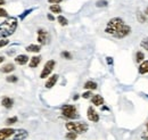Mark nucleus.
I'll list each match as a JSON object with an SVG mask.
<instances>
[{"instance_id": "1", "label": "nucleus", "mask_w": 148, "mask_h": 140, "mask_svg": "<svg viewBox=\"0 0 148 140\" xmlns=\"http://www.w3.org/2000/svg\"><path fill=\"white\" fill-rule=\"evenodd\" d=\"M105 33L116 39H123L131 33V27L128 24H125L121 17H113L106 24Z\"/></svg>"}, {"instance_id": "2", "label": "nucleus", "mask_w": 148, "mask_h": 140, "mask_svg": "<svg viewBox=\"0 0 148 140\" xmlns=\"http://www.w3.org/2000/svg\"><path fill=\"white\" fill-rule=\"evenodd\" d=\"M17 26L18 22L16 17L9 16L8 18H6L2 23H0V39H6L13 35L17 30Z\"/></svg>"}, {"instance_id": "3", "label": "nucleus", "mask_w": 148, "mask_h": 140, "mask_svg": "<svg viewBox=\"0 0 148 140\" xmlns=\"http://www.w3.org/2000/svg\"><path fill=\"white\" fill-rule=\"evenodd\" d=\"M65 128L67 131H72V132H75L77 135L86 133L89 130V125L84 122H66Z\"/></svg>"}, {"instance_id": "4", "label": "nucleus", "mask_w": 148, "mask_h": 140, "mask_svg": "<svg viewBox=\"0 0 148 140\" xmlns=\"http://www.w3.org/2000/svg\"><path fill=\"white\" fill-rule=\"evenodd\" d=\"M62 115L64 117H66L67 120H76L80 117L76 107L74 105H70V104L62 106Z\"/></svg>"}, {"instance_id": "5", "label": "nucleus", "mask_w": 148, "mask_h": 140, "mask_svg": "<svg viewBox=\"0 0 148 140\" xmlns=\"http://www.w3.org/2000/svg\"><path fill=\"white\" fill-rule=\"evenodd\" d=\"M56 66V62L54 59H49L48 62H46L43 69L40 73V79H47L50 76V74L53 73V71Z\"/></svg>"}, {"instance_id": "6", "label": "nucleus", "mask_w": 148, "mask_h": 140, "mask_svg": "<svg viewBox=\"0 0 148 140\" xmlns=\"http://www.w3.org/2000/svg\"><path fill=\"white\" fill-rule=\"evenodd\" d=\"M37 34H38V42L40 43V46L41 45H47L48 42H49V39H50V35L48 33V31L47 30H45V29H39L37 31Z\"/></svg>"}, {"instance_id": "7", "label": "nucleus", "mask_w": 148, "mask_h": 140, "mask_svg": "<svg viewBox=\"0 0 148 140\" xmlns=\"http://www.w3.org/2000/svg\"><path fill=\"white\" fill-rule=\"evenodd\" d=\"M87 117L90 122L97 123L99 122V114L96 112V109L93 108L92 106H89L87 109Z\"/></svg>"}, {"instance_id": "8", "label": "nucleus", "mask_w": 148, "mask_h": 140, "mask_svg": "<svg viewBox=\"0 0 148 140\" xmlns=\"http://www.w3.org/2000/svg\"><path fill=\"white\" fill-rule=\"evenodd\" d=\"M15 129L13 128H2L0 129V140H8L14 133H15Z\"/></svg>"}, {"instance_id": "9", "label": "nucleus", "mask_w": 148, "mask_h": 140, "mask_svg": "<svg viewBox=\"0 0 148 140\" xmlns=\"http://www.w3.org/2000/svg\"><path fill=\"white\" fill-rule=\"evenodd\" d=\"M29 137V132L26 130L23 129H18L15 131V133L9 138L8 140H25Z\"/></svg>"}, {"instance_id": "10", "label": "nucleus", "mask_w": 148, "mask_h": 140, "mask_svg": "<svg viewBox=\"0 0 148 140\" xmlns=\"http://www.w3.org/2000/svg\"><path fill=\"white\" fill-rule=\"evenodd\" d=\"M58 78H59L58 74H53V75H50V76L48 78V80L46 81V83H45L46 89H51L54 86H56V83H57V81H58Z\"/></svg>"}, {"instance_id": "11", "label": "nucleus", "mask_w": 148, "mask_h": 140, "mask_svg": "<svg viewBox=\"0 0 148 140\" xmlns=\"http://www.w3.org/2000/svg\"><path fill=\"white\" fill-rule=\"evenodd\" d=\"M29 62H30V58H29V56H27V55L21 54V55H17V56L15 57V63H16L17 65H21V66H23V65L27 64Z\"/></svg>"}, {"instance_id": "12", "label": "nucleus", "mask_w": 148, "mask_h": 140, "mask_svg": "<svg viewBox=\"0 0 148 140\" xmlns=\"http://www.w3.org/2000/svg\"><path fill=\"white\" fill-rule=\"evenodd\" d=\"M1 105L3 106L5 108H7V109H10L13 105H14V100H13V98H10V97H2V99H1Z\"/></svg>"}, {"instance_id": "13", "label": "nucleus", "mask_w": 148, "mask_h": 140, "mask_svg": "<svg viewBox=\"0 0 148 140\" xmlns=\"http://www.w3.org/2000/svg\"><path fill=\"white\" fill-rule=\"evenodd\" d=\"M105 103L104 98L100 96V95H93L91 97V104L95 106H103Z\"/></svg>"}, {"instance_id": "14", "label": "nucleus", "mask_w": 148, "mask_h": 140, "mask_svg": "<svg viewBox=\"0 0 148 140\" xmlns=\"http://www.w3.org/2000/svg\"><path fill=\"white\" fill-rule=\"evenodd\" d=\"M40 62H41V56H33V57H31V59L29 62V66L31 69H36L39 66Z\"/></svg>"}, {"instance_id": "15", "label": "nucleus", "mask_w": 148, "mask_h": 140, "mask_svg": "<svg viewBox=\"0 0 148 140\" xmlns=\"http://www.w3.org/2000/svg\"><path fill=\"white\" fill-rule=\"evenodd\" d=\"M14 71H15V65H14V64H12V63L5 64V65L0 69V72H1V73H6V74L12 73V72H14Z\"/></svg>"}, {"instance_id": "16", "label": "nucleus", "mask_w": 148, "mask_h": 140, "mask_svg": "<svg viewBox=\"0 0 148 140\" xmlns=\"http://www.w3.org/2000/svg\"><path fill=\"white\" fill-rule=\"evenodd\" d=\"M138 72L139 74L144 75V74H147L148 73V60H144L143 63H140L139 67H138Z\"/></svg>"}, {"instance_id": "17", "label": "nucleus", "mask_w": 148, "mask_h": 140, "mask_svg": "<svg viewBox=\"0 0 148 140\" xmlns=\"http://www.w3.org/2000/svg\"><path fill=\"white\" fill-rule=\"evenodd\" d=\"M25 50L27 51V53H40V50H41V46L40 45H29L26 48H25Z\"/></svg>"}, {"instance_id": "18", "label": "nucleus", "mask_w": 148, "mask_h": 140, "mask_svg": "<svg viewBox=\"0 0 148 140\" xmlns=\"http://www.w3.org/2000/svg\"><path fill=\"white\" fill-rule=\"evenodd\" d=\"M83 88L87 89V90H90V91H91V90H96V89L98 88V84H97L95 81H91V80H90V81H87V82L84 83Z\"/></svg>"}, {"instance_id": "19", "label": "nucleus", "mask_w": 148, "mask_h": 140, "mask_svg": "<svg viewBox=\"0 0 148 140\" xmlns=\"http://www.w3.org/2000/svg\"><path fill=\"white\" fill-rule=\"evenodd\" d=\"M49 10H50L53 14H60V13H62V7H60L59 5H50Z\"/></svg>"}, {"instance_id": "20", "label": "nucleus", "mask_w": 148, "mask_h": 140, "mask_svg": "<svg viewBox=\"0 0 148 140\" xmlns=\"http://www.w3.org/2000/svg\"><path fill=\"white\" fill-rule=\"evenodd\" d=\"M137 19H138V22H139V23H146V22H147V17H146V15H145L144 13H141L140 10H138V12H137Z\"/></svg>"}, {"instance_id": "21", "label": "nucleus", "mask_w": 148, "mask_h": 140, "mask_svg": "<svg viewBox=\"0 0 148 140\" xmlns=\"http://www.w3.org/2000/svg\"><path fill=\"white\" fill-rule=\"evenodd\" d=\"M77 133H75V132H72V131H67V133L65 135V138L66 140H76L77 138Z\"/></svg>"}, {"instance_id": "22", "label": "nucleus", "mask_w": 148, "mask_h": 140, "mask_svg": "<svg viewBox=\"0 0 148 140\" xmlns=\"http://www.w3.org/2000/svg\"><path fill=\"white\" fill-rule=\"evenodd\" d=\"M57 21H58V23H59L62 26H66V25L69 24V21H67V18L64 17L63 15H58V17H57Z\"/></svg>"}, {"instance_id": "23", "label": "nucleus", "mask_w": 148, "mask_h": 140, "mask_svg": "<svg viewBox=\"0 0 148 140\" xmlns=\"http://www.w3.org/2000/svg\"><path fill=\"white\" fill-rule=\"evenodd\" d=\"M144 59H145V54L143 51H137V54H136V62L137 63H143Z\"/></svg>"}, {"instance_id": "24", "label": "nucleus", "mask_w": 148, "mask_h": 140, "mask_svg": "<svg viewBox=\"0 0 148 140\" xmlns=\"http://www.w3.org/2000/svg\"><path fill=\"white\" fill-rule=\"evenodd\" d=\"M6 81H7L8 83H16V82L18 81V78H17L16 75H8V76L6 78Z\"/></svg>"}, {"instance_id": "25", "label": "nucleus", "mask_w": 148, "mask_h": 140, "mask_svg": "<svg viewBox=\"0 0 148 140\" xmlns=\"http://www.w3.org/2000/svg\"><path fill=\"white\" fill-rule=\"evenodd\" d=\"M108 6V1L107 0H98L96 2V7L101 8V7H107Z\"/></svg>"}, {"instance_id": "26", "label": "nucleus", "mask_w": 148, "mask_h": 140, "mask_svg": "<svg viewBox=\"0 0 148 140\" xmlns=\"http://www.w3.org/2000/svg\"><path fill=\"white\" fill-rule=\"evenodd\" d=\"M18 121V117L17 116H13V117H8L6 120V124L7 125H12V124H15V123Z\"/></svg>"}, {"instance_id": "27", "label": "nucleus", "mask_w": 148, "mask_h": 140, "mask_svg": "<svg viewBox=\"0 0 148 140\" xmlns=\"http://www.w3.org/2000/svg\"><path fill=\"white\" fill-rule=\"evenodd\" d=\"M60 56L64 58V59H72V55H71V53L70 51H66V50H64V51H62L60 53Z\"/></svg>"}, {"instance_id": "28", "label": "nucleus", "mask_w": 148, "mask_h": 140, "mask_svg": "<svg viewBox=\"0 0 148 140\" xmlns=\"http://www.w3.org/2000/svg\"><path fill=\"white\" fill-rule=\"evenodd\" d=\"M140 46L144 48V49H146L148 51V38H146V39H143V41L140 42Z\"/></svg>"}, {"instance_id": "29", "label": "nucleus", "mask_w": 148, "mask_h": 140, "mask_svg": "<svg viewBox=\"0 0 148 140\" xmlns=\"http://www.w3.org/2000/svg\"><path fill=\"white\" fill-rule=\"evenodd\" d=\"M32 12H33V8H31V9H26V10H25V12H24L22 15H19V18H21V19H24V18L26 17V16H27L30 13H32Z\"/></svg>"}, {"instance_id": "30", "label": "nucleus", "mask_w": 148, "mask_h": 140, "mask_svg": "<svg viewBox=\"0 0 148 140\" xmlns=\"http://www.w3.org/2000/svg\"><path fill=\"white\" fill-rule=\"evenodd\" d=\"M0 17H6V18L9 17V15H8V12H7L6 9L1 8V7H0Z\"/></svg>"}, {"instance_id": "31", "label": "nucleus", "mask_w": 148, "mask_h": 140, "mask_svg": "<svg viewBox=\"0 0 148 140\" xmlns=\"http://www.w3.org/2000/svg\"><path fill=\"white\" fill-rule=\"evenodd\" d=\"M91 97H92V93H91L90 90H88V91H86V92L82 93V98H84V99H89Z\"/></svg>"}, {"instance_id": "32", "label": "nucleus", "mask_w": 148, "mask_h": 140, "mask_svg": "<svg viewBox=\"0 0 148 140\" xmlns=\"http://www.w3.org/2000/svg\"><path fill=\"white\" fill-rule=\"evenodd\" d=\"M8 45H9V40H7V39H1L0 40V49L8 46Z\"/></svg>"}, {"instance_id": "33", "label": "nucleus", "mask_w": 148, "mask_h": 140, "mask_svg": "<svg viewBox=\"0 0 148 140\" xmlns=\"http://www.w3.org/2000/svg\"><path fill=\"white\" fill-rule=\"evenodd\" d=\"M141 138L144 140H148V130H145L141 132Z\"/></svg>"}, {"instance_id": "34", "label": "nucleus", "mask_w": 148, "mask_h": 140, "mask_svg": "<svg viewBox=\"0 0 148 140\" xmlns=\"http://www.w3.org/2000/svg\"><path fill=\"white\" fill-rule=\"evenodd\" d=\"M63 0H48L49 3H53V5H59Z\"/></svg>"}, {"instance_id": "35", "label": "nucleus", "mask_w": 148, "mask_h": 140, "mask_svg": "<svg viewBox=\"0 0 148 140\" xmlns=\"http://www.w3.org/2000/svg\"><path fill=\"white\" fill-rule=\"evenodd\" d=\"M106 63H107L108 65H113V58H112V57H107V58H106Z\"/></svg>"}, {"instance_id": "36", "label": "nucleus", "mask_w": 148, "mask_h": 140, "mask_svg": "<svg viewBox=\"0 0 148 140\" xmlns=\"http://www.w3.org/2000/svg\"><path fill=\"white\" fill-rule=\"evenodd\" d=\"M47 18H48V19H49V21H51V22H53V21H55V17H54V15H53V14H51V13H50V14H48V15H47Z\"/></svg>"}, {"instance_id": "37", "label": "nucleus", "mask_w": 148, "mask_h": 140, "mask_svg": "<svg viewBox=\"0 0 148 140\" xmlns=\"http://www.w3.org/2000/svg\"><path fill=\"white\" fill-rule=\"evenodd\" d=\"M3 5H6V0H0V7Z\"/></svg>"}, {"instance_id": "38", "label": "nucleus", "mask_w": 148, "mask_h": 140, "mask_svg": "<svg viewBox=\"0 0 148 140\" xmlns=\"http://www.w3.org/2000/svg\"><path fill=\"white\" fill-rule=\"evenodd\" d=\"M5 62V57L3 56H0V64H2Z\"/></svg>"}, {"instance_id": "39", "label": "nucleus", "mask_w": 148, "mask_h": 140, "mask_svg": "<svg viewBox=\"0 0 148 140\" xmlns=\"http://www.w3.org/2000/svg\"><path fill=\"white\" fill-rule=\"evenodd\" d=\"M101 110H108V107H106V106H101Z\"/></svg>"}, {"instance_id": "40", "label": "nucleus", "mask_w": 148, "mask_h": 140, "mask_svg": "<svg viewBox=\"0 0 148 140\" xmlns=\"http://www.w3.org/2000/svg\"><path fill=\"white\" fill-rule=\"evenodd\" d=\"M144 14L146 15V16H148V6L146 7V9H145V12H144Z\"/></svg>"}, {"instance_id": "41", "label": "nucleus", "mask_w": 148, "mask_h": 140, "mask_svg": "<svg viewBox=\"0 0 148 140\" xmlns=\"http://www.w3.org/2000/svg\"><path fill=\"white\" fill-rule=\"evenodd\" d=\"M79 97H80L79 95H75V96L73 97V100H77V99H79Z\"/></svg>"}, {"instance_id": "42", "label": "nucleus", "mask_w": 148, "mask_h": 140, "mask_svg": "<svg viewBox=\"0 0 148 140\" xmlns=\"http://www.w3.org/2000/svg\"><path fill=\"white\" fill-rule=\"evenodd\" d=\"M145 126H146V130H148V121L146 122V125H145Z\"/></svg>"}]
</instances>
